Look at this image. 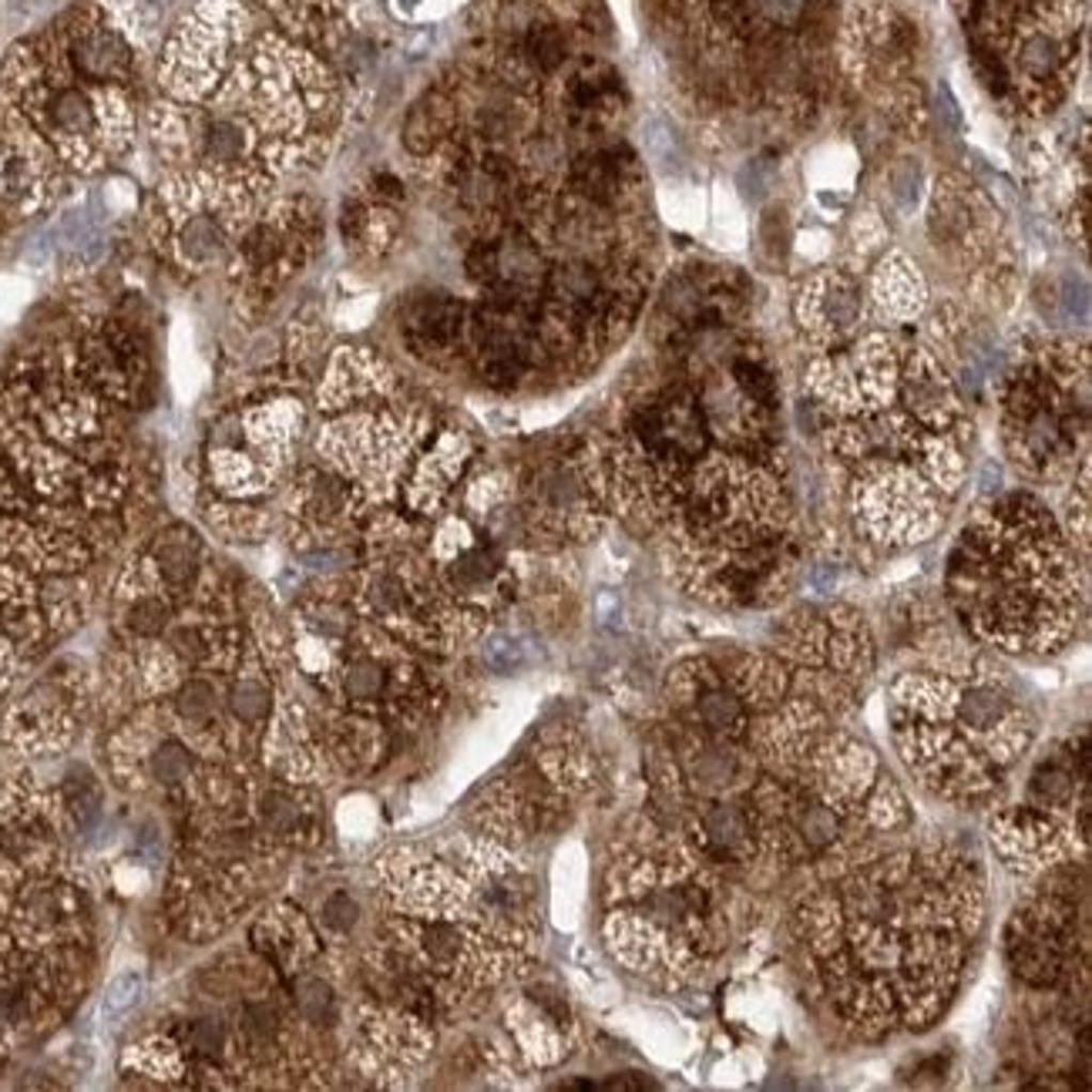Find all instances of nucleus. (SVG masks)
Here are the masks:
<instances>
[{"label": "nucleus", "instance_id": "f03ea898", "mask_svg": "<svg viewBox=\"0 0 1092 1092\" xmlns=\"http://www.w3.org/2000/svg\"><path fill=\"white\" fill-rule=\"evenodd\" d=\"M948 595L974 633L1005 649H1052L1076 612L1073 565L1045 508L1005 498L951 555Z\"/></svg>", "mask_w": 1092, "mask_h": 1092}, {"label": "nucleus", "instance_id": "6ab92c4d", "mask_svg": "<svg viewBox=\"0 0 1092 1092\" xmlns=\"http://www.w3.org/2000/svg\"><path fill=\"white\" fill-rule=\"evenodd\" d=\"M189 1045L199 1056L219 1059L222 1049H225V1029L219 1026L216 1018H196L192 1026H189Z\"/></svg>", "mask_w": 1092, "mask_h": 1092}, {"label": "nucleus", "instance_id": "20e7f679", "mask_svg": "<svg viewBox=\"0 0 1092 1092\" xmlns=\"http://www.w3.org/2000/svg\"><path fill=\"white\" fill-rule=\"evenodd\" d=\"M1005 437L1032 474H1056L1086 437V390L1076 393V377H1056L1049 360L1021 366L1005 397Z\"/></svg>", "mask_w": 1092, "mask_h": 1092}, {"label": "nucleus", "instance_id": "f257e3e1", "mask_svg": "<svg viewBox=\"0 0 1092 1092\" xmlns=\"http://www.w3.org/2000/svg\"><path fill=\"white\" fill-rule=\"evenodd\" d=\"M669 64L703 108L804 119L821 102L830 0H653Z\"/></svg>", "mask_w": 1092, "mask_h": 1092}, {"label": "nucleus", "instance_id": "4468645a", "mask_svg": "<svg viewBox=\"0 0 1092 1092\" xmlns=\"http://www.w3.org/2000/svg\"><path fill=\"white\" fill-rule=\"evenodd\" d=\"M293 995H296L299 1012H303V1015L313 1021V1026L327 1029V1026H333V1021H337V998H333V992H330L327 982H319V979H299L296 988H293Z\"/></svg>", "mask_w": 1092, "mask_h": 1092}, {"label": "nucleus", "instance_id": "dca6fc26", "mask_svg": "<svg viewBox=\"0 0 1092 1092\" xmlns=\"http://www.w3.org/2000/svg\"><path fill=\"white\" fill-rule=\"evenodd\" d=\"M299 821H303V810L296 807L293 797L280 794V790H276V794H269V797L263 800V824H266L272 833H293V830L299 827Z\"/></svg>", "mask_w": 1092, "mask_h": 1092}, {"label": "nucleus", "instance_id": "5701e85b", "mask_svg": "<svg viewBox=\"0 0 1092 1092\" xmlns=\"http://www.w3.org/2000/svg\"><path fill=\"white\" fill-rule=\"evenodd\" d=\"M131 625L138 633H158L161 625H166V609L158 606V602L145 598V602H138L135 612H131Z\"/></svg>", "mask_w": 1092, "mask_h": 1092}, {"label": "nucleus", "instance_id": "7ed1b4c3", "mask_svg": "<svg viewBox=\"0 0 1092 1092\" xmlns=\"http://www.w3.org/2000/svg\"><path fill=\"white\" fill-rule=\"evenodd\" d=\"M1082 0H962L974 67L1015 111H1052L1079 67Z\"/></svg>", "mask_w": 1092, "mask_h": 1092}, {"label": "nucleus", "instance_id": "423d86ee", "mask_svg": "<svg viewBox=\"0 0 1092 1092\" xmlns=\"http://www.w3.org/2000/svg\"><path fill=\"white\" fill-rule=\"evenodd\" d=\"M756 813L733 800H706L696 807L692 841L713 864H747L756 851Z\"/></svg>", "mask_w": 1092, "mask_h": 1092}, {"label": "nucleus", "instance_id": "9b49d317", "mask_svg": "<svg viewBox=\"0 0 1092 1092\" xmlns=\"http://www.w3.org/2000/svg\"><path fill=\"white\" fill-rule=\"evenodd\" d=\"M48 125L61 135H88V128L95 125V111H91L88 95L75 88H64L48 102Z\"/></svg>", "mask_w": 1092, "mask_h": 1092}, {"label": "nucleus", "instance_id": "39448f33", "mask_svg": "<svg viewBox=\"0 0 1092 1092\" xmlns=\"http://www.w3.org/2000/svg\"><path fill=\"white\" fill-rule=\"evenodd\" d=\"M1068 945H1073V911L1059 898L1039 901L1032 908L1018 911L1009 938L1015 971L1039 985L1056 982L1062 974Z\"/></svg>", "mask_w": 1092, "mask_h": 1092}, {"label": "nucleus", "instance_id": "ddd939ff", "mask_svg": "<svg viewBox=\"0 0 1092 1092\" xmlns=\"http://www.w3.org/2000/svg\"><path fill=\"white\" fill-rule=\"evenodd\" d=\"M158 565L169 575L172 586H185L199 572V545L189 534H169V539L158 545Z\"/></svg>", "mask_w": 1092, "mask_h": 1092}, {"label": "nucleus", "instance_id": "f8f14e48", "mask_svg": "<svg viewBox=\"0 0 1092 1092\" xmlns=\"http://www.w3.org/2000/svg\"><path fill=\"white\" fill-rule=\"evenodd\" d=\"M464 932L448 921H431L421 927V951L434 968H454L464 955Z\"/></svg>", "mask_w": 1092, "mask_h": 1092}, {"label": "nucleus", "instance_id": "2eb2a0df", "mask_svg": "<svg viewBox=\"0 0 1092 1092\" xmlns=\"http://www.w3.org/2000/svg\"><path fill=\"white\" fill-rule=\"evenodd\" d=\"M387 692V672L380 662L374 659H360L350 666V672H346V696L350 700H380V696Z\"/></svg>", "mask_w": 1092, "mask_h": 1092}, {"label": "nucleus", "instance_id": "a211bd4d", "mask_svg": "<svg viewBox=\"0 0 1092 1092\" xmlns=\"http://www.w3.org/2000/svg\"><path fill=\"white\" fill-rule=\"evenodd\" d=\"M229 706L243 719V723H260V719L266 716V706H269V692L260 683H239L236 689H232Z\"/></svg>", "mask_w": 1092, "mask_h": 1092}, {"label": "nucleus", "instance_id": "6e6552de", "mask_svg": "<svg viewBox=\"0 0 1092 1092\" xmlns=\"http://www.w3.org/2000/svg\"><path fill=\"white\" fill-rule=\"evenodd\" d=\"M686 719L692 730H700L706 739H736L747 730V709L736 700L727 676L716 669H703L692 680V696L686 703Z\"/></svg>", "mask_w": 1092, "mask_h": 1092}, {"label": "nucleus", "instance_id": "4be33fe9", "mask_svg": "<svg viewBox=\"0 0 1092 1092\" xmlns=\"http://www.w3.org/2000/svg\"><path fill=\"white\" fill-rule=\"evenodd\" d=\"M138 988H142V982H138L135 974H122V979L111 985V992H108V998H105V1009H108V1012H122V1009H128V1005L135 1002V998H138Z\"/></svg>", "mask_w": 1092, "mask_h": 1092}, {"label": "nucleus", "instance_id": "412c9836", "mask_svg": "<svg viewBox=\"0 0 1092 1092\" xmlns=\"http://www.w3.org/2000/svg\"><path fill=\"white\" fill-rule=\"evenodd\" d=\"M152 770L161 783H172L189 770V753H185L182 747H161L155 763H152Z\"/></svg>", "mask_w": 1092, "mask_h": 1092}, {"label": "nucleus", "instance_id": "aec40b11", "mask_svg": "<svg viewBox=\"0 0 1092 1092\" xmlns=\"http://www.w3.org/2000/svg\"><path fill=\"white\" fill-rule=\"evenodd\" d=\"M178 709L189 719H205L216 709V689L208 683H189L178 692Z\"/></svg>", "mask_w": 1092, "mask_h": 1092}, {"label": "nucleus", "instance_id": "1a4fd4ad", "mask_svg": "<svg viewBox=\"0 0 1092 1092\" xmlns=\"http://www.w3.org/2000/svg\"><path fill=\"white\" fill-rule=\"evenodd\" d=\"M404 333L410 346L424 357H437L454 350V343L464 333L461 303L451 296H424L404 313Z\"/></svg>", "mask_w": 1092, "mask_h": 1092}, {"label": "nucleus", "instance_id": "0eeeda50", "mask_svg": "<svg viewBox=\"0 0 1092 1092\" xmlns=\"http://www.w3.org/2000/svg\"><path fill=\"white\" fill-rule=\"evenodd\" d=\"M800 319L804 327L824 340H847L857 327V319L864 313V296L857 290V283L844 272H821L813 276L810 283H804V296H800Z\"/></svg>", "mask_w": 1092, "mask_h": 1092}, {"label": "nucleus", "instance_id": "f3484780", "mask_svg": "<svg viewBox=\"0 0 1092 1092\" xmlns=\"http://www.w3.org/2000/svg\"><path fill=\"white\" fill-rule=\"evenodd\" d=\"M243 1032L255 1049H266V1045H272L276 1035H280V1018H276L269 1005H249L243 1012Z\"/></svg>", "mask_w": 1092, "mask_h": 1092}, {"label": "nucleus", "instance_id": "b1692460", "mask_svg": "<svg viewBox=\"0 0 1092 1092\" xmlns=\"http://www.w3.org/2000/svg\"><path fill=\"white\" fill-rule=\"evenodd\" d=\"M323 915H327V921H330L333 927H350L354 918H357V904H354L350 898H346V894H337V898H330L327 908H323Z\"/></svg>", "mask_w": 1092, "mask_h": 1092}, {"label": "nucleus", "instance_id": "9d476101", "mask_svg": "<svg viewBox=\"0 0 1092 1092\" xmlns=\"http://www.w3.org/2000/svg\"><path fill=\"white\" fill-rule=\"evenodd\" d=\"M72 54L75 64L91 78H122L128 72V48L114 31H81L72 44Z\"/></svg>", "mask_w": 1092, "mask_h": 1092}]
</instances>
